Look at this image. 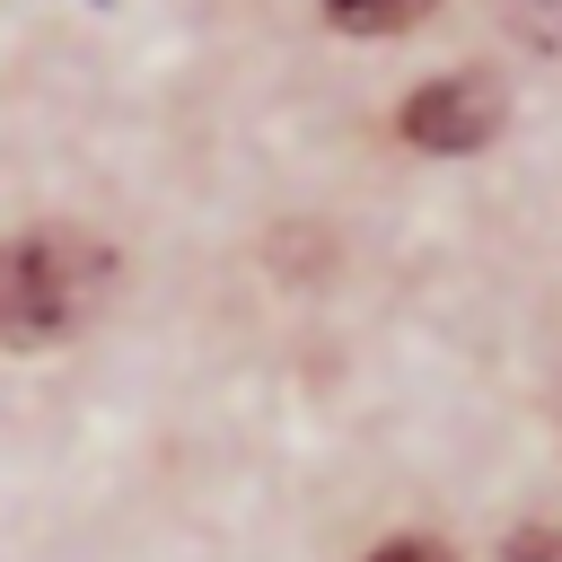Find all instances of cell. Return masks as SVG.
<instances>
[{
    "label": "cell",
    "instance_id": "6",
    "mask_svg": "<svg viewBox=\"0 0 562 562\" xmlns=\"http://www.w3.org/2000/svg\"><path fill=\"white\" fill-rule=\"evenodd\" d=\"M369 562H457V553H448L439 536H386V544H378Z\"/></svg>",
    "mask_w": 562,
    "mask_h": 562
},
{
    "label": "cell",
    "instance_id": "5",
    "mask_svg": "<svg viewBox=\"0 0 562 562\" xmlns=\"http://www.w3.org/2000/svg\"><path fill=\"white\" fill-rule=\"evenodd\" d=\"M501 562H562V527H518Z\"/></svg>",
    "mask_w": 562,
    "mask_h": 562
},
{
    "label": "cell",
    "instance_id": "2",
    "mask_svg": "<svg viewBox=\"0 0 562 562\" xmlns=\"http://www.w3.org/2000/svg\"><path fill=\"white\" fill-rule=\"evenodd\" d=\"M492 132H501V88L483 70H448V79H430V88L404 97V140L430 149V158H465Z\"/></svg>",
    "mask_w": 562,
    "mask_h": 562
},
{
    "label": "cell",
    "instance_id": "3",
    "mask_svg": "<svg viewBox=\"0 0 562 562\" xmlns=\"http://www.w3.org/2000/svg\"><path fill=\"white\" fill-rule=\"evenodd\" d=\"M430 0H325V18L342 26V35H395V26H413Z\"/></svg>",
    "mask_w": 562,
    "mask_h": 562
},
{
    "label": "cell",
    "instance_id": "4",
    "mask_svg": "<svg viewBox=\"0 0 562 562\" xmlns=\"http://www.w3.org/2000/svg\"><path fill=\"white\" fill-rule=\"evenodd\" d=\"M509 18H518V35H527V44L562 53V0H509Z\"/></svg>",
    "mask_w": 562,
    "mask_h": 562
},
{
    "label": "cell",
    "instance_id": "1",
    "mask_svg": "<svg viewBox=\"0 0 562 562\" xmlns=\"http://www.w3.org/2000/svg\"><path fill=\"white\" fill-rule=\"evenodd\" d=\"M114 281V255L88 237V228H26L0 246V342L18 351H44L61 334H79L97 316Z\"/></svg>",
    "mask_w": 562,
    "mask_h": 562
}]
</instances>
